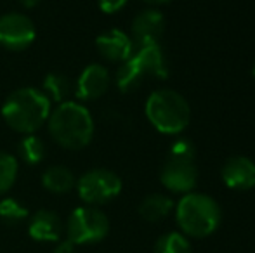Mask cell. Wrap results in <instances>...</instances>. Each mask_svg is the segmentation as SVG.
Masks as SVG:
<instances>
[{
    "label": "cell",
    "instance_id": "cell-6",
    "mask_svg": "<svg viewBox=\"0 0 255 253\" xmlns=\"http://www.w3.org/2000/svg\"><path fill=\"white\" fill-rule=\"evenodd\" d=\"M80 199L89 206H98L115 199L122 191V179L108 169H92L77 180Z\"/></svg>",
    "mask_w": 255,
    "mask_h": 253
},
{
    "label": "cell",
    "instance_id": "cell-9",
    "mask_svg": "<svg viewBox=\"0 0 255 253\" xmlns=\"http://www.w3.org/2000/svg\"><path fill=\"white\" fill-rule=\"evenodd\" d=\"M110 71L101 64H89L80 73L75 85V94L82 101H94L104 95L110 87Z\"/></svg>",
    "mask_w": 255,
    "mask_h": 253
},
{
    "label": "cell",
    "instance_id": "cell-15",
    "mask_svg": "<svg viewBox=\"0 0 255 253\" xmlns=\"http://www.w3.org/2000/svg\"><path fill=\"white\" fill-rule=\"evenodd\" d=\"M42 186L52 194H66L77 186V179L68 167L52 165L42 173Z\"/></svg>",
    "mask_w": 255,
    "mask_h": 253
},
{
    "label": "cell",
    "instance_id": "cell-14",
    "mask_svg": "<svg viewBox=\"0 0 255 253\" xmlns=\"http://www.w3.org/2000/svg\"><path fill=\"white\" fill-rule=\"evenodd\" d=\"M132 58L139 64V68L142 70L144 77L167 78L168 66H167V59H165V54H163V51H161L160 44L141 45V47H137V51L132 54Z\"/></svg>",
    "mask_w": 255,
    "mask_h": 253
},
{
    "label": "cell",
    "instance_id": "cell-10",
    "mask_svg": "<svg viewBox=\"0 0 255 253\" xmlns=\"http://www.w3.org/2000/svg\"><path fill=\"white\" fill-rule=\"evenodd\" d=\"M96 47L104 59L111 63H124L134 54V42L125 31L108 30L96 38Z\"/></svg>",
    "mask_w": 255,
    "mask_h": 253
},
{
    "label": "cell",
    "instance_id": "cell-1",
    "mask_svg": "<svg viewBox=\"0 0 255 253\" xmlns=\"http://www.w3.org/2000/svg\"><path fill=\"white\" fill-rule=\"evenodd\" d=\"M49 97L35 87H23L7 95L2 104V116L12 130L19 134H35L51 115Z\"/></svg>",
    "mask_w": 255,
    "mask_h": 253
},
{
    "label": "cell",
    "instance_id": "cell-17",
    "mask_svg": "<svg viewBox=\"0 0 255 253\" xmlns=\"http://www.w3.org/2000/svg\"><path fill=\"white\" fill-rule=\"evenodd\" d=\"M174 208V201L165 194H149L142 199L139 206V213L148 222H158L165 219Z\"/></svg>",
    "mask_w": 255,
    "mask_h": 253
},
{
    "label": "cell",
    "instance_id": "cell-22",
    "mask_svg": "<svg viewBox=\"0 0 255 253\" xmlns=\"http://www.w3.org/2000/svg\"><path fill=\"white\" fill-rule=\"evenodd\" d=\"M17 177V160L10 153L0 151V194L14 186Z\"/></svg>",
    "mask_w": 255,
    "mask_h": 253
},
{
    "label": "cell",
    "instance_id": "cell-12",
    "mask_svg": "<svg viewBox=\"0 0 255 253\" xmlns=\"http://www.w3.org/2000/svg\"><path fill=\"white\" fill-rule=\"evenodd\" d=\"M222 180L228 187L245 191L255 186V163L245 156H233L222 165Z\"/></svg>",
    "mask_w": 255,
    "mask_h": 253
},
{
    "label": "cell",
    "instance_id": "cell-18",
    "mask_svg": "<svg viewBox=\"0 0 255 253\" xmlns=\"http://www.w3.org/2000/svg\"><path fill=\"white\" fill-rule=\"evenodd\" d=\"M142 78H144V73L139 68V64L135 63V59L128 58L127 61H124L120 64V68L117 70V75H115V82H117V87L120 88L122 92H132L142 84Z\"/></svg>",
    "mask_w": 255,
    "mask_h": 253
},
{
    "label": "cell",
    "instance_id": "cell-19",
    "mask_svg": "<svg viewBox=\"0 0 255 253\" xmlns=\"http://www.w3.org/2000/svg\"><path fill=\"white\" fill-rule=\"evenodd\" d=\"M17 153H19L21 160L28 165H38L42 160L45 158V144L38 135L28 134L23 137L17 146Z\"/></svg>",
    "mask_w": 255,
    "mask_h": 253
},
{
    "label": "cell",
    "instance_id": "cell-23",
    "mask_svg": "<svg viewBox=\"0 0 255 253\" xmlns=\"http://www.w3.org/2000/svg\"><path fill=\"white\" fill-rule=\"evenodd\" d=\"M168 158H177V160H191L195 162V146L189 142L188 139H179L172 144L170 155Z\"/></svg>",
    "mask_w": 255,
    "mask_h": 253
},
{
    "label": "cell",
    "instance_id": "cell-2",
    "mask_svg": "<svg viewBox=\"0 0 255 253\" xmlns=\"http://www.w3.org/2000/svg\"><path fill=\"white\" fill-rule=\"evenodd\" d=\"M49 134L66 149H82L94 137V120L89 109L77 101L61 102L49 115Z\"/></svg>",
    "mask_w": 255,
    "mask_h": 253
},
{
    "label": "cell",
    "instance_id": "cell-13",
    "mask_svg": "<svg viewBox=\"0 0 255 253\" xmlns=\"http://www.w3.org/2000/svg\"><path fill=\"white\" fill-rule=\"evenodd\" d=\"M64 226L59 215L52 210H38L33 213L28 224V234L35 241H47V243H57L63 236Z\"/></svg>",
    "mask_w": 255,
    "mask_h": 253
},
{
    "label": "cell",
    "instance_id": "cell-5",
    "mask_svg": "<svg viewBox=\"0 0 255 253\" xmlns=\"http://www.w3.org/2000/svg\"><path fill=\"white\" fill-rule=\"evenodd\" d=\"M108 233H110V220L96 206H78L68 217V240L77 247L99 243L108 236Z\"/></svg>",
    "mask_w": 255,
    "mask_h": 253
},
{
    "label": "cell",
    "instance_id": "cell-26",
    "mask_svg": "<svg viewBox=\"0 0 255 253\" xmlns=\"http://www.w3.org/2000/svg\"><path fill=\"white\" fill-rule=\"evenodd\" d=\"M40 2H42V0H19L21 5L26 7V9H33V7H37Z\"/></svg>",
    "mask_w": 255,
    "mask_h": 253
},
{
    "label": "cell",
    "instance_id": "cell-11",
    "mask_svg": "<svg viewBox=\"0 0 255 253\" xmlns=\"http://www.w3.org/2000/svg\"><path fill=\"white\" fill-rule=\"evenodd\" d=\"M163 30H165V17L160 10H154V9L142 10L132 21V38H134L132 42H135L137 47L158 44V40L163 35Z\"/></svg>",
    "mask_w": 255,
    "mask_h": 253
},
{
    "label": "cell",
    "instance_id": "cell-28",
    "mask_svg": "<svg viewBox=\"0 0 255 253\" xmlns=\"http://www.w3.org/2000/svg\"><path fill=\"white\" fill-rule=\"evenodd\" d=\"M252 73H254V78H255V64H254V70H252Z\"/></svg>",
    "mask_w": 255,
    "mask_h": 253
},
{
    "label": "cell",
    "instance_id": "cell-27",
    "mask_svg": "<svg viewBox=\"0 0 255 253\" xmlns=\"http://www.w3.org/2000/svg\"><path fill=\"white\" fill-rule=\"evenodd\" d=\"M142 2H148V3H154V5H158V3H165V2H170V0H142Z\"/></svg>",
    "mask_w": 255,
    "mask_h": 253
},
{
    "label": "cell",
    "instance_id": "cell-25",
    "mask_svg": "<svg viewBox=\"0 0 255 253\" xmlns=\"http://www.w3.org/2000/svg\"><path fill=\"white\" fill-rule=\"evenodd\" d=\"M77 252V245L71 243L70 240H59L56 243V247H54L52 253H75Z\"/></svg>",
    "mask_w": 255,
    "mask_h": 253
},
{
    "label": "cell",
    "instance_id": "cell-8",
    "mask_svg": "<svg viewBox=\"0 0 255 253\" xmlns=\"http://www.w3.org/2000/svg\"><path fill=\"white\" fill-rule=\"evenodd\" d=\"M198 172L191 160L168 158L160 172V180L172 192H189L196 186Z\"/></svg>",
    "mask_w": 255,
    "mask_h": 253
},
{
    "label": "cell",
    "instance_id": "cell-3",
    "mask_svg": "<svg viewBox=\"0 0 255 253\" xmlns=\"http://www.w3.org/2000/svg\"><path fill=\"white\" fill-rule=\"evenodd\" d=\"M175 219L186 236L207 238L221 224V208L210 196L189 192L177 203Z\"/></svg>",
    "mask_w": 255,
    "mask_h": 253
},
{
    "label": "cell",
    "instance_id": "cell-7",
    "mask_svg": "<svg viewBox=\"0 0 255 253\" xmlns=\"http://www.w3.org/2000/svg\"><path fill=\"white\" fill-rule=\"evenodd\" d=\"M37 30L26 14L7 12L0 16V45L9 51H24L35 42Z\"/></svg>",
    "mask_w": 255,
    "mask_h": 253
},
{
    "label": "cell",
    "instance_id": "cell-21",
    "mask_svg": "<svg viewBox=\"0 0 255 253\" xmlns=\"http://www.w3.org/2000/svg\"><path fill=\"white\" fill-rule=\"evenodd\" d=\"M154 253H191V245L184 234L167 233L154 243Z\"/></svg>",
    "mask_w": 255,
    "mask_h": 253
},
{
    "label": "cell",
    "instance_id": "cell-20",
    "mask_svg": "<svg viewBox=\"0 0 255 253\" xmlns=\"http://www.w3.org/2000/svg\"><path fill=\"white\" fill-rule=\"evenodd\" d=\"M28 208L14 198H3L0 201V220L7 226H17L28 219Z\"/></svg>",
    "mask_w": 255,
    "mask_h": 253
},
{
    "label": "cell",
    "instance_id": "cell-4",
    "mask_svg": "<svg viewBox=\"0 0 255 253\" xmlns=\"http://www.w3.org/2000/svg\"><path fill=\"white\" fill-rule=\"evenodd\" d=\"M146 116L156 130L163 134H179L189 123L191 109L181 94L170 88H161L146 101Z\"/></svg>",
    "mask_w": 255,
    "mask_h": 253
},
{
    "label": "cell",
    "instance_id": "cell-16",
    "mask_svg": "<svg viewBox=\"0 0 255 253\" xmlns=\"http://www.w3.org/2000/svg\"><path fill=\"white\" fill-rule=\"evenodd\" d=\"M44 92L49 97V101H56V102H66L70 101L71 92H75L73 85H71V80L66 77L64 73H59V71H51V73L45 75L44 78Z\"/></svg>",
    "mask_w": 255,
    "mask_h": 253
},
{
    "label": "cell",
    "instance_id": "cell-24",
    "mask_svg": "<svg viewBox=\"0 0 255 253\" xmlns=\"http://www.w3.org/2000/svg\"><path fill=\"white\" fill-rule=\"evenodd\" d=\"M98 2H99V7H101L103 12L113 14V12H117V10L124 9L125 3H127L128 0H98Z\"/></svg>",
    "mask_w": 255,
    "mask_h": 253
}]
</instances>
